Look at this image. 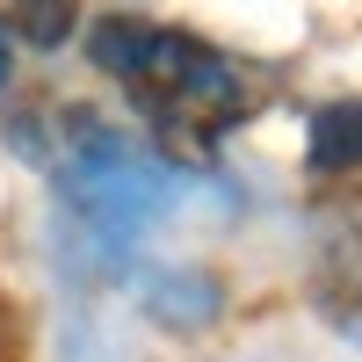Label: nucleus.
<instances>
[{"label": "nucleus", "instance_id": "1", "mask_svg": "<svg viewBox=\"0 0 362 362\" xmlns=\"http://www.w3.org/2000/svg\"><path fill=\"white\" fill-rule=\"evenodd\" d=\"M58 189H66V210H73L87 232H102L109 247H124V239H138L167 210L174 174H167V160L145 153L138 138L109 131V124H80Z\"/></svg>", "mask_w": 362, "mask_h": 362}, {"label": "nucleus", "instance_id": "2", "mask_svg": "<svg viewBox=\"0 0 362 362\" xmlns=\"http://www.w3.org/2000/svg\"><path fill=\"white\" fill-rule=\"evenodd\" d=\"M145 312H153V326H167V334H203V326L225 319V283L210 276V268H160V276L145 283Z\"/></svg>", "mask_w": 362, "mask_h": 362}, {"label": "nucleus", "instance_id": "3", "mask_svg": "<svg viewBox=\"0 0 362 362\" xmlns=\"http://www.w3.org/2000/svg\"><path fill=\"white\" fill-rule=\"evenodd\" d=\"M305 160H312V174H355L362 167V102H326L312 116Z\"/></svg>", "mask_w": 362, "mask_h": 362}, {"label": "nucleus", "instance_id": "4", "mask_svg": "<svg viewBox=\"0 0 362 362\" xmlns=\"http://www.w3.org/2000/svg\"><path fill=\"white\" fill-rule=\"evenodd\" d=\"M153 37H160V22H145V15H102L87 29V58H95L109 80H131L145 66V51H153Z\"/></svg>", "mask_w": 362, "mask_h": 362}, {"label": "nucleus", "instance_id": "5", "mask_svg": "<svg viewBox=\"0 0 362 362\" xmlns=\"http://www.w3.org/2000/svg\"><path fill=\"white\" fill-rule=\"evenodd\" d=\"M0 29H8L15 44H29V51H58L80 29V0H15Z\"/></svg>", "mask_w": 362, "mask_h": 362}, {"label": "nucleus", "instance_id": "6", "mask_svg": "<svg viewBox=\"0 0 362 362\" xmlns=\"http://www.w3.org/2000/svg\"><path fill=\"white\" fill-rule=\"evenodd\" d=\"M8 66H15V51H8V29H0V87H8Z\"/></svg>", "mask_w": 362, "mask_h": 362}]
</instances>
